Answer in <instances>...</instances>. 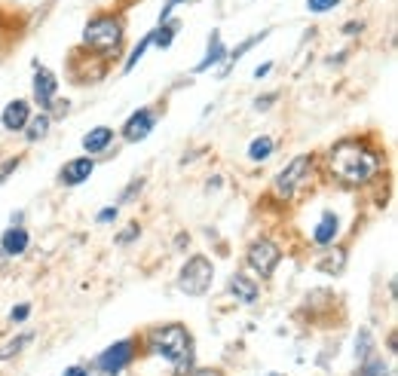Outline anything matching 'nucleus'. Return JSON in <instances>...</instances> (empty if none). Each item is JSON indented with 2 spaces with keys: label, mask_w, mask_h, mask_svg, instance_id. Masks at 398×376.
I'll return each instance as SVG.
<instances>
[{
  "label": "nucleus",
  "mask_w": 398,
  "mask_h": 376,
  "mask_svg": "<svg viewBox=\"0 0 398 376\" xmlns=\"http://www.w3.org/2000/svg\"><path fill=\"white\" fill-rule=\"evenodd\" d=\"M230 294L236 297L239 303H254V300H258V285L249 281L245 275H233V279H230Z\"/></svg>",
  "instance_id": "4468645a"
},
{
  "label": "nucleus",
  "mask_w": 398,
  "mask_h": 376,
  "mask_svg": "<svg viewBox=\"0 0 398 376\" xmlns=\"http://www.w3.org/2000/svg\"><path fill=\"white\" fill-rule=\"evenodd\" d=\"M55 77H52V71L40 68L34 77V98L37 104H52V98H55Z\"/></svg>",
  "instance_id": "9d476101"
},
{
  "label": "nucleus",
  "mask_w": 398,
  "mask_h": 376,
  "mask_svg": "<svg viewBox=\"0 0 398 376\" xmlns=\"http://www.w3.org/2000/svg\"><path fill=\"white\" fill-rule=\"evenodd\" d=\"M16 166H18V160H6L3 166H0V181H6V177L16 171Z\"/></svg>",
  "instance_id": "bb28decb"
},
{
  "label": "nucleus",
  "mask_w": 398,
  "mask_h": 376,
  "mask_svg": "<svg viewBox=\"0 0 398 376\" xmlns=\"http://www.w3.org/2000/svg\"><path fill=\"white\" fill-rule=\"evenodd\" d=\"M129 361H132V342L129 340H120V342H114V346L110 349H104V352L99 355V367L104 373H120L123 367L129 364Z\"/></svg>",
  "instance_id": "0eeeda50"
},
{
  "label": "nucleus",
  "mask_w": 398,
  "mask_h": 376,
  "mask_svg": "<svg viewBox=\"0 0 398 376\" xmlns=\"http://www.w3.org/2000/svg\"><path fill=\"white\" fill-rule=\"evenodd\" d=\"M368 352H371V334H368V331H362V334H358V342H356V355H358V361L368 358Z\"/></svg>",
  "instance_id": "b1692460"
},
{
  "label": "nucleus",
  "mask_w": 398,
  "mask_h": 376,
  "mask_svg": "<svg viewBox=\"0 0 398 376\" xmlns=\"http://www.w3.org/2000/svg\"><path fill=\"white\" fill-rule=\"evenodd\" d=\"M190 376H224L221 371H197V373H190Z\"/></svg>",
  "instance_id": "473e14b6"
},
{
  "label": "nucleus",
  "mask_w": 398,
  "mask_h": 376,
  "mask_svg": "<svg viewBox=\"0 0 398 376\" xmlns=\"http://www.w3.org/2000/svg\"><path fill=\"white\" fill-rule=\"evenodd\" d=\"M110 221H116V208H104L99 214V223H110Z\"/></svg>",
  "instance_id": "c85d7f7f"
},
{
  "label": "nucleus",
  "mask_w": 398,
  "mask_h": 376,
  "mask_svg": "<svg viewBox=\"0 0 398 376\" xmlns=\"http://www.w3.org/2000/svg\"><path fill=\"white\" fill-rule=\"evenodd\" d=\"M150 346L166 361H172L175 371H187L193 364V340L181 325H166L150 334Z\"/></svg>",
  "instance_id": "f03ea898"
},
{
  "label": "nucleus",
  "mask_w": 398,
  "mask_h": 376,
  "mask_svg": "<svg viewBox=\"0 0 398 376\" xmlns=\"http://www.w3.org/2000/svg\"><path fill=\"white\" fill-rule=\"evenodd\" d=\"M132 236H138V227H129L126 233H120V245H126V242L132 239Z\"/></svg>",
  "instance_id": "c756f323"
},
{
  "label": "nucleus",
  "mask_w": 398,
  "mask_h": 376,
  "mask_svg": "<svg viewBox=\"0 0 398 376\" xmlns=\"http://www.w3.org/2000/svg\"><path fill=\"white\" fill-rule=\"evenodd\" d=\"M260 40H264V34H254V37H249V40H245V43H239V46H236V49H233V52H230V62H236V58H242V55H245V52H249V49H251V46H254V43H260Z\"/></svg>",
  "instance_id": "4be33fe9"
},
{
  "label": "nucleus",
  "mask_w": 398,
  "mask_h": 376,
  "mask_svg": "<svg viewBox=\"0 0 398 376\" xmlns=\"http://www.w3.org/2000/svg\"><path fill=\"white\" fill-rule=\"evenodd\" d=\"M212 275H214V269H212V263H208L206 257H190V260L184 263V269H181L178 285H181V291H184V294L199 297V294L208 291Z\"/></svg>",
  "instance_id": "20e7f679"
},
{
  "label": "nucleus",
  "mask_w": 398,
  "mask_h": 376,
  "mask_svg": "<svg viewBox=\"0 0 398 376\" xmlns=\"http://www.w3.org/2000/svg\"><path fill=\"white\" fill-rule=\"evenodd\" d=\"M28 125V104L25 101H12L3 108V129L10 131H18Z\"/></svg>",
  "instance_id": "9b49d317"
},
{
  "label": "nucleus",
  "mask_w": 398,
  "mask_h": 376,
  "mask_svg": "<svg viewBox=\"0 0 398 376\" xmlns=\"http://www.w3.org/2000/svg\"><path fill=\"white\" fill-rule=\"evenodd\" d=\"M28 312H31V306H28V303H22V306H16L10 312V318L12 321H25V318H28Z\"/></svg>",
  "instance_id": "a878e982"
},
{
  "label": "nucleus",
  "mask_w": 398,
  "mask_h": 376,
  "mask_svg": "<svg viewBox=\"0 0 398 376\" xmlns=\"http://www.w3.org/2000/svg\"><path fill=\"white\" fill-rule=\"evenodd\" d=\"M270 68H273V64H270V62H266V64H260V68H258V71H254V77H266V74H270Z\"/></svg>",
  "instance_id": "7c9ffc66"
},
{
  "label": "nucleus",
  "mask_w": 398,
  "mask_h": 376,
  "mask_svg": "<svg viewBox=\"0 0 398 376\" xmlns=\"http://www.w3.org/2000/svg\"><path fill=\"white\" fill-rule=\"evenodd\" d=\"M172 34H175V28H172V25H166V28H160L156 34H150V37H153V43L160 46V49H166V46L172 43Z\"/></svg>",
  "instance_id": "5701e85b"
},
{
  "label": "nucleus",
  "mask_w": 398,
  "mask_h": 376,
  "mask_svg": "<svg viewBox=\"0 0 398 376\" xmlns=\"http://www.w3.org/2000/svg\"><path fill=\"white\" fill-rule=\"evenodd\" d=\"M64 376H86V371H83V367H68V373Z\"/></svg>",
  "instance_id": "2f4dec72"
},
{
  "label": "nucleus",
  "mask_w": 398,
  "mask_h": 376,
  "mask_svg": "<svg viewBox=\"0 0 398 376\" xmlns=\"http://www.w3.org/2000/svg\"><path fill=\"white\" fill-rule=\"evenodd\" d=\"M123 40V28L116 18L110 16H101L95 22H89V28L83 31V43L92 46V49H101V52H110L114 46H120Z\"/></svg>",
  "instance_id": "7ed1b4c3"
},
{
  "label": "nucleus",
  "mask_w": 398,
  "mask_h": 376,
  "mask_svg": "<svg viewBox=\"0 0 398 376\" xmlns=\"http://www.w3.org/2000/svg\"><path fill=\"white\" fill-rule=\"evenodd\" d=\"M178 3H184V0H169V3L162 6V12H160V25L166 22V18H169V12H172V6H178Z\"/></svg>",
  "instance_id": "cd10ccee"
},
{
  "label": "nucleus",
  "mask_w": 398,
  "mask_h": 376,
  "mask_svg": "<svg viewBox=\"0 0 398 376\" xmlns=\"http://www.w3.org/2000/svg\"><path fill=\"white\" fill-rule=\"evenodd\" d=\"M337 236V217L334 214H325L322 217V223L316 227V233H312V239L319 242V245H328L331 239Z\"/></svg>",
  "instance_id": "dca6fc26"
},
{
  "label": "nucleus",
  "mask_w": 398,
  "mask_h": 376,
  "mask_svg": "<svg viewBox=\"0 0 398 376\" xmlns=\"http://www.w3.org/2000/svg\"><path fill=\"white\" fill-rule=\"evenodd\" d=\"M150 43H153V37H150V34H147V37H145V40H141L138 46H135V52H132V55H129V62H126V71H132V68H135V64H138V58H141V55H145V49H147V46H150Z\"/></svg>",
  "instance_id": "412c9836"
},
{
  "label": "nucleus",
  "mask_w": 398,
  "mask_h": 376,
  "mask_svg": "<svg viewBox=\"0 0 398 376\" xmlns=\"http://www.w3.org/2000/svg\"><path fill=\"white\" fill-rule=\"evenodd\" d=\"M362 376H389V367L383 364V361H368V358H364Z\"/></svg>",
  "instance_id": "aec40b11"
},
{
  "label": "nucleus",
  "mask_w": 398,
  "mask_h": 376,
  "mask_svg": "<svg viewBox=\"0 0 398 376\" xmlns=\"http://www.w3.org/2000/svg\"><path fill=\"white\" fill-rule=\"evenodd\" d=\"M224 55H227V52H224V46H221V34H218V31H214V34H212V43H208L206 58H202V62L197 64V71H208V68H212V64H218Z\"/></svg>",
  "instance_id": "2eb2a0df"
},
{
  "label": "nucleus",
  "mask_w": 398,
  "mask_h": 376,
  "mask_svg": "<svg viewBox=\"0 0 398 376\" xmlns=\"http://www.w3.org/2000/svg\"><path fill=\"white\" fill-rule=\"evenodd\" d=\"M110 141H114V131H110L108 125H99V129H92L83 138V150H86V153H101V150H108Z\"/></svg>",
  "instance_id": "f8f14e48"
},
{
  "label": "nucleus",
  "mask_w": 398,
  "mask_h": 376,
  "mask_svg": "<svg viewBox=\"0 0 398 376\" xmlns=\"http://www.w3.org/2000/svg\"><path fill=\"white\" fill-rule=\"evenodd\" d=\"M310 166H312V160L310 156H297V160H291V166L279 175V181H276V193L282 196V199H288L291 193H295V187L300 181H303V175L310 171Z\"/></svg>",
  "instance_id": "423d86ee"
},
{
  "label": "nucleus",
  "mask_w": 398,
  "mask_h": 376,
  "mask_svg": "<svg viewBox=\"0 0 398 376\" xmlns=\"http://www.w3.org/2000/svg\"><path fill=\"white\" fill-rule=\"evenodd\" d=\"M25 342H31V334H22V336H16V340H10L6 346H0V358H12L16 352L25 349Z\"/></svg>",
  "instance_id": "6ab92c4d"
},
{
  "label": "nucleus",
  "mask_w": 398,
  "mask_h": 376,
  "mask_svg": "<svg viewBox=\"0 0 398 376\" xmlns=\"http://www.w3.org/2000/svg\"><path fill=\"white\" fill-rule=\"evenodd\" d=\"M331 171L343 184H364L377 175V156L362 144H340L331 150Z\"/></svg>",
  "instance_id": "f257e3e1"
},
{
  "label": "nucleus",
  "mask_w": 398,
  "mask_h": 376,
  "mask_svg": "<svg viewBox=\"0 0 398 376\" xmlns=\"http://www.w3.org/2000/svg\"><path fill=\"white\" fill-rule=\"evenodd\" d=\"M337 3H340V0H306V6H310L312 12H328V10H334Z\"/></svg>",
  "instance_id": "393cba45"
},
{
  "label": "nucleus",
  "mask_w": 398,
  "mask_h": 376,
  "mask_svg": "<svg viewBox=\"0 0 398 376\" xmlns=\"http://www.w3.org/2000/svg\"><path fill=\"white\" fill-rule=\"evenodd\" d=\"M95 171V162L92 160H71L68 166L62 168V184H83V181H89V175Z\"/></svg>",
  "instance_id": "1a4fd4ad"
},
{
  "label": "nucleus",
  "mask_w": 398,
  "mask_h": 376,
  "mask_svg": "<svg viewBox=\"0 0 398 376\" xmlns=\"http://www.w3.org/2000/svg\"><path fill=\"white\" fill-rule=\"evenodd\" d=\"M270 153H273V141H270V138H254L251 147H249V156H251V160L260 162V160H266Z\"/></svg>",
  "instance_id": "f3484780"
},
{
  "label": "nucleus",
  "mask_w": 398,
  "mask_h": 376,
  "mask_svg": "<svg viewBox=\"0 0 398 376\" xmlns=\"http://www.w3.org/2000/svg\"><path fill=\"white\" fill-rule=\"evenodd\" d=\"M279 257H282V251H279V245H273V242H254V245L249 248V263L251 269H258V273L270 275L273 269H276Z\"/></svg>",
  "instance_id": "39448f33"
},
{
  "label": "nucleus",
  "mask_w": 398,
  "mask_h": 376,
  "mask_svg": "<svg viewBox=\"0 0 398 376\" xmlns=\"http://www.w3.org/2000/svg\"><path fill=\"white\" fill-rule=\"evenodd\" d=\"M31 125H25V131H28V141H40L43 135L49 131V116H37V120H28Z\"/></svg>",
  "instance_id": "a211bd4d"
},
{
  "label": "nucleus",
  "mask_w": 398,
  "mask_h": 376,
  "mask_svg": "<svg viewBox=\"0 0 398 376\" xmlns=\"http://www.w3.org/2000/svg\"><path fill=\"white\" fill-rule=\"evenodd\" d=\"M0 245H3V254H22L28 248V233L22 227H10L0 239Z\"/></svg>",
  "instance_id": "ddd939ff"
},
{
  "label": "nucleus",
  "mask_w": 398,
  "mask_h": 376,
  "mask_svg": "<svg viewBox=\"0 0 398 376\" xmlns=\"http://www.w3.org/2000/svg\"><path fill=\"white\" fill-rule=\"evenodd\" d=\"M150 129H153V114H150V110H135V114L129 116L123 135H126V141H141V138L150 135Z\"/></svg>",
  "instance_id": "6e6552de"
}]
</instances>
